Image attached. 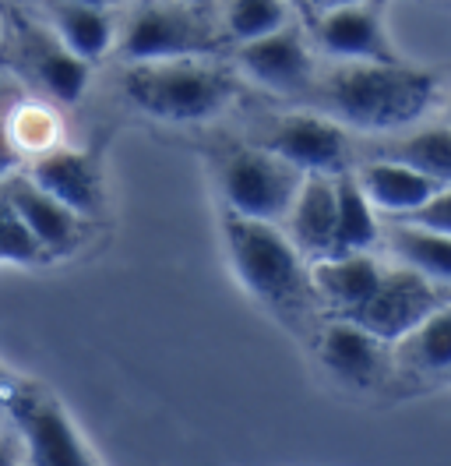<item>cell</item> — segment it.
Instances as JSON below:
<instances>
[{"label": "cell", "mask_w": 451, "mask_h": 466, "mask_svg": "<svg viewBox=\"0 0 451 466\" xmlns=\"http://www.w3.org/2000/svg\"><path fill=\"white\" fill-rule=\"evenodd\" d=\"M317 103L342 131L392 135L416 124L437 99L441 78L413 64H338L317 82Z\"/></svg>", "instance_id": "cell-1"}, {"label": "cell", "mask_w": 451, "mask_h": 466, "mask_svg": "<svg viewBox=\"0 0 451 466\" xmlns=\"http://www.w3.org/2000/svg\"><path fill=\"white\" fill-rule=\"evenodd\" d=\"M120 92L138 114L163 124H208L236 99V75L219 60L131 64Z\"/></svg>", "instance_id": "cell-2"}, {"label": "cell", "mask_w": 451, "mask_h": 466, "mask_svg": "<svg viewBox=\"0 0 451 466\" xmlns=\"http://www.w3.org/2000/svg\"><path fill=\"white\" fill-rule=\"evenodd\" d=\"M226 248L229 262L244 287L268 304L279 315L304 311L314 290H310V268H304L300 251L293 240L268 223H251V219H226Z\"/></svg>", "instance_id": "cell-3"}, {"label": "cell", "mask_w": 451, "mask_h": 466, "mask_svg": "<svg viewBox=\"0 0 451 466\" xmlns=\"http://www.w3.org/2000/svg\"><path fill=\"white\" fill-rule=\"evenodd\" d=\"M120 39V54L131 64H166V60H212L223 50V35L201 7L145 4L138 7Z\"/></svg>", "instance_id": "cell-4"}, {"label": "cell", "mask_w": 451, "mask_h": 466, "mask_svg": "<svg viewBox=\"0 0 451 466\" xmlns=\"http://www.w3.org/2000/svg\"><path fill=\"white\" fill-rule=\"evenodd\" d=\"M304 174L289 163L276 159L265 148H233L219 163V191H223L229 216L268 223L276 227L289 216L300 195Z\"/></svg>", "instance_id": "cell-5"}, {"label": "cell", "mask_w": 451, "mask_h": 466, "mask_svg": "<svg viewBox=\"0 0 451 466\" xmlns=\"http://www.w3.org/2000/svg\"><path fill=\"white\" fill-rule=\"evenodd\" d=\"M7 424L22 438L28 466H95L75 420L39 385H11L4 392Z\"/></svg>", "instance_id": "cell-6"}, {"label": "cell", "mask_w": 451, "mask_h": 466, "mask_svg": "<svg viewBox=\"0 0 451 466\" xmlns=\"http://www.w3.org/2000/svg\"><path fill=\"white\" fill-rule=\"evenodd\" d=\"M304 32L325 57L338 64H402L377 4H332L321 11L304 4Z\"/></svg>", "instance_id": "cell-7"}, {"label": "cell", "mask_w": 451, "mask_h": 466, "mask_svg": "<svg viewBox=\"0 0 451 466\" xmlns=\"http://www.w3.org/2000/svg\"><path fill=\"white\" fill-rule=\"evenodd\" d=\"M445 308H451V287H437L416 272L395 268V272H385L381 287L370 297L356 325L381 343H402L423 321H430Z\"/></svg>", "instance_id": "cell-8"}, {"label": "cell", "mask_w": 451, "mask_h": 466, "mask_svg": "<svg viewBox=\"0 0 451 466\" xmlns=\"http://www.w3.org/2000/svg\"><path fill=\"white\" fill-rule=\"evenodd\" d=\"M257 148L272 152L304 177H342L349 159L346 131L321 114L272 116V127L261 135Z\"/></svg>", "instance_id": "cell-9"}, {"label": "cell", "mask_w": 451, "mask_h": 466, "mask_svg": "<svg viewBox=\"0 0 451 466\" xmlns=\"http://www.w3.org/2000/svg\"><path fill=\"white\" fill-rule=\"evenodd\" d=\"M236 67L251 78L254 86L296 96L314 88V50L304 25H282L276 35L257 39L236 50Z\"/></svg>", "instance_id": "cell-10"}, {"label": "cell", "mask_w": 451, "mask_h": 466, "mask_svg": "<svg viewBox=\"0 0 451 466\" xmlns=\"http://www.w3.org/2000/svg\"><path fill=\"white\" fill-rule=\"evenodd\" d=\"M25 177L78 219H95L106 205V180L95 152L60 146L39 156Z\"/></svg>", "instance_id": "cell-11"}, {"label": "cell", "mask_w": 451, "mask_h": 466, "mask_svg": "<svg viewBox=\"0 0 451 466\" xmlns=\"http://www.w3.org/2000/svg\"><path fill=\"white\" fill-rule=\"evenodd\" d=\"M15 64L35 88H43L56 103H78L88 88V64L64 50V43L43 22L18 18Z\"/></svg>", "instance_id": "cell-12"}, {"label": "cell", "mask_w": 451, "mask_h": 466, "mask_svg": "<svg viewBox=\"0 0 451 466\" xmlns=\"http://www.w3.org/2000/svg\"><path fill=\"white\" fill-rule=\"evenodd\" d=\"M0 191L11 202V208L18 212V219L25 223L32 240L43 248L46 258H60V255H67V251L78 248V240H82V219L71 216L64 205H56L50 195H43L25 174L11 177Z\"/></svg>", "instance_id": "cell-13"}, {"label": "cell", "mask_w": 451, "mask_h": 466, "mask_svg": "<svg viewBox=\"0 0 451 466\" xmlns=\"http://www.w3.org/2000/svg\"><path fill=\"white\" fill-rule=\"evenodd\" d=\"M385 279V268L370 255H349V258H325L310 268V290L321 304L336 311V321H356L370 304Z\"/></svg>", "instance_id": "cell-14"}, {"label": "cell", "mask_w": 451, "mask_h": 466, "mask_svg": "<svg viewBox=\"0 0 451 466\" xmlns=\"http://www.w3.org/2000/svg\"><path fill=\"white\" fill-rule=\"evenodd\" d=\"M317 353H321V364L353 389H374L388 368L385 343L374 339L356 321H332L321 332Z\"/></svg>", "instance_id": "cell-15"}, {"label": "cell", "mask_w": 451, "mask_h": 466, "mask_svg": "<svg viewBox=\"0 0 451 466\" xmlns=\"http://www.w3.org/2000/svg\"><path fill=\"white\" fill-rule=\"evenodd\" d=\"M289 240L300 251V258L325 262L332 258L336 240V177H304L300 195L286 216Z\"/></svg>", "instance_id": "cell-16"}, {"label": "cell", "mask_w": 451, "mask_h": 466, "mask_svg": "<svg viewBox=\"0 0 451 466\" xmlns=\"http://www.w3.org/2000/svg\"><path fill=\"white\" fill-rule=\"evenodd\" d=\"M39 18L88 67L116 43V15L103 4H43Z\"/></svg>", "instance_id": "cell-17"}, {"label": "cell", "mask_w": 451, "mask_h": 466, "mask_svg": "<svg viewBox=\"0 0 451 466\" xmlns=\"http://www.w3.org/2000/svg\"><path fill=\"white\" fill-rule=\"evenodd\" d=\"M356 187L366 198V205L388 219H406L409 212H416L420 205H426L441 187H434L430 180H423L420 174L398 167L392 159H374L360 167L356 174Z\"/></svg>", "instance_id": "cell-18"}, {"label": "cell", "mask_w": 451, "mask_h": 466, "mask_svg": "<svg viewBox=\"0 0 451 466\" xmlns=\"http://www.w3.org/2000/svg\"><path fill=\"white\" fill-rule=\"evenodd\" d=\"M381 240L406 272H416L437 287H451V237L392 223L381 230Z\"/></svg>", "instance_id": "cell-19"}, {"label": "cell", "mask_w": 451, "mask_h": 466, "mask_svg": "<svg viewBox=\"0 0 451 466\" xmlns=\"http://www.w3.org/2000/svg\"><path fill=\"white\" fill-rule=\"evenodd\" d=\"M381 240L377 212L366 205L356 187V177H336V240H332V258L366 255Z\"/></svg>", "instance_id": "cell-20"}, {"label": "cell", "mask_w": 451, "mask_h": 466, "mask_svg": "<svg viewBox=\"0 0 451 466\" xmlns=\"http://www.w3.org/2000/svg\"><path fill=\"white\" fill-rule=\"evenodd\" d=\"M381 159L420 174L434 187H451V127H420L388 146Z\"/></svg>", "instance_id": "cell-21"}, {"label": "cell", "mask_w": 451, "mask_h": 466, "mask_svg": "<svg viewBox=\"0 0 451 466\" xmlns=\"http://www.w3.org/2000/svg\"><path fill=\"white\" fill-rule=\"evenodd\" d=\"M4 116H7V135H11V142H15L22 159L25 156L39 159V156L60 148V131L64 127H60V116H56L54 106H46L39 99H22Z\"/></svg>", "instance_id": "cell-22"}, {"label": "cell", "mask_w": 451, "mask_h": 466, "mask_svg": "<svg viewBox=\"0 0 451 466\" xmlns=\"http://www.w3.org/2000/svg\"><path fill=\"white\" fill-rule=\"evenodd\" d=\"M398 357L423 375L451 371V308L437 311L430 321H423L413 336H406L398 343Z\"/></svg>", "instance_id": "cell-23"}, {"label": "cell", "mask_w": 451, "mask_h": 466, "mask_svg": "<svg viewBox=\"0 0 451 466\" xmlns=\"http://www.w3.org/2000/svg\"><path fill=\"white\" fill-rule=\"evenodd\" d=\"M282 25H289V7L272 4V0H240V4H229L223 15L226 39H233L236 46L268 39Z\"/></svg>", "instance_id": "cell-24"}, {"label": "cell", "mask_w": 451, "mask_h": 466, "mask_svg": "<svg viewBox=\"0 0 451 466\" xmlns=\"http://www.w3.org/2000/svg\"><path fill=\"white\" fill-rule=\"evenodd\" d=\"M0 262L11 265H39L46 262L43 248L32 240V233L25 230V223L18 219V212L11 208V202L0 191Z\"/></svg>", "instance_id": "cell-25"}, {"label": "cell", "mask_w": 451, "mask_h": 466, "mask_svg": "<svg viewBox=\"0 0 451 466\" xmlns=\"http://www.w3.org/2000/svg\"><path fill=\"white\" fill-rule=\"evenodd\" d=\"M402 227H416V230L437 233V237H451V187H441L426 205L416 212H409L406 219H395Z\"/></svg>", "instance_id": "cell-26"}, {"label": "cell", "mask_w": 451, "mask_h": 466, "mask_svg": "<svg viewBox=\"0 0 451 466\" xmlns=\"http://www.w3.org/2000/svg\"><path fill=\"white\" fill-rule=\"evenodd\" d=\"M7 110H0V187L11 180V177H18V167H22V156H18V148L11 142V135H7Z\"/></svg>", "instance_id": "cell-27"}, {"label": "cell", "mask_w": 451, "mask_h": 466, "mask_svg": "<svg viewBox=\"0 0 451 466\" xmlns=\"http://www.w3.org/2000/svg\"><path fill=\"white\" fill-rule=\"evenodd\" d=\"M25 452H22V438L11 424H0V466H22Z\"/></svg>", "instance_id": "cell-28"}, {"label": "cell", "mask_w": 451, "mask_h": 466, "mask_svg": "<svg viewBox=\"0 0 451 466\" xmlns=\"http://www.w3.org/2000/svg\"><path fill=\"white\" fill-rule=\"evenodd\" d=\"M11 92H15V86H11L7 78H0V110H4V103L11 99Z\"/></svg>", "instance_id": "cell-29"}, {"label": "cell", "mask_w": 451, "mask_h": 466, "mask_svg": "<svg viewBox=\"0 0 451 466\" xmlns=\"http://www.w3.org/2000/svg\"><path fill=\"white\" fill-rule=\"evenodd\" d=\"M448 127H451V99H448Z\"/></svg>", "instance_id": "cell-30"}]
</instances>
